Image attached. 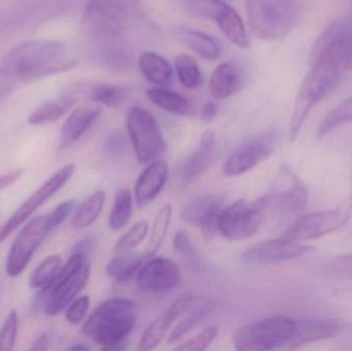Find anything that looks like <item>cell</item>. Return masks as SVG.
I'll use <instances>...</instances> for the list:
<instances>
[{"mask_svg": "<svg viewBox=\"0 0 352 351\" xmlns=\"http://www.w3.org/2000/svg\"><path fill=\"white\" fill-rule=\"evenodd\" d=\"M78 61L66 56L60 41L37 39L10 49L0 62V72L16 82H30L45 76L67 71Z\"/></svg>", "mask_w": 352, "mask_h": 351, "instance_id": "6da1fadb", "label": "cell"}, {"mask_svg": "<svg viewBox=\"0 0 352 351\" xmlns=\"http://www.w3.org/2000/svg\"><path fill=\"white\" fill-rule=\"evenodd\" d=\"M138 321V307L129 299L113 298L97 307L82 328V335L103 350H122Z\"/></svg>", "mask_w": 352, "mask_h": 351, "instance_id": "7a4b0ae2", "label": "cell"}, {"mask_svg": "<svg viewBox=\"0 0 352 351\" xmlns=\"http://www.w3.org/2000/svg\"><path fill=\"white\" fill-rule=\"evenodd\" d=\"M344 72L346 71L342 66L324 58L311 62V67L300 87L294 106L289 123L292 141H295L299 135L311 109L338 86Z\"/></svg>", "mask_w": 352, "mask_h": 351, "instance_id": "3957f363", "label": "cell"}, {"mask_svg": "<svg viewBox=\"0 0 352 351\" xmlns=\"http://www.w3.org/2000/svg\"><path fill=\"white\" fill-rule=\"evenodd\" d=\"M90 272L88 258L80 253H72L55 280L45 288H39L33 306L36 310L43 309L47 315H59L84 290Z\"/></svg>", "mask_w": 352, "mask_h": 351, "instance_id": "277c9868", "label": "cell"}, {"mask_svg": "<svg viewBox=\"0 0 352 351\" xmlns=\"http://www.w3.org/2000/svg\"><path fill=\"white\" fill-rule=\"evenodd\" d=\"M245 8L252 34L266 41L285 38L300 14L298 0H245Z\"/></svg>", "mask_w": 352, "mask_h": 351, "instance_id": "5b68a950", "label": "cell"}, {"mask_svg": "<svg viewBox=\"0 0 352 351\" xmlns=\"http://www.w3.org/2000/svg\"><path fill=\"white\" fill-rule=\"evenodd\" d=\"M133 10L132 0H89L82 24L94 38L113 41L127 30Z\"/></svg>", "mask_w": 352, "mask_h": 351, "instance_id": "8992f818", "label": "cell"}, {"mask_svg": "<svg viewBox=\"0 0 352 351\" xmlns=\"http://www.w3.org/2000/svg\"><path fill=\"white\" fill-rule=\"evenodd\" d=\"M295 319L276 315L239 328L233 334L236 350L265 351L287 348L293 337Z\"/></svg>", "mask_w": 352, "mask_h": 351, "instance_id": "52a82bcc", "label": "cell"}, {"mask_svg": "<svg viewBox=\"0 0 352 351\" xmlns=\"http://www.w3.org/2000/svg\"><path fill=\"white\" fill-rule=\"evenodd\" d=\"M127 129L140 163L151 162L164 152V137L150 111L140 106L132 107L128 111Z\"/></svg>", "mask_w": 352, "mask_h": 351, "instance_id": "ba28073f", "label": "cell"}, {"mask_svg": "<svg viewBox=\"0 0 352 351\" xmlns=\"http://www.w3.org/2000/svg\"><path fill=\"white\" fill-rule=\"evenodd\" d=\"M352 200L331 210L310 212L298 216L285 231L283 237L295 241L311 240L326 236L342 228L351 218Z\"/></svg>", "mask_w": 352, "mask_h": 351, "instance_id": "9c48e42d", "label": "cell"}, {"mask_svg": "<svg viewBox=\"0 0 352 351\" xmlns=\"http://www.w3.org/2000/svg\"><path fill=\"white\" fill-rule=\"evenodd\" d=\"M264 200L248 202L238 200L225 210L219 216L217 229L225 238L230 240H242L256 234L264 220Z\"/></svg>", "mask_w": 352, "mask_h": 351, "instance_id": "30bf717a", "label": "cell"}, {"mask_svg": "<svg viewBox=\"0 0 352 351\" xmlns=\"http://www.w3.org/2000/svg\"><path fill=\"white\" fill-rule=\"evenodd\" d=\"M320 58L336 62L345 71L352 70V19H338L320 35L310 62Z\"/></svg>", "mask_w": 352, "mask_h": 351, "instance_id": "8fae6325", "label": "cell"}, {"mask_svg": "<svg viewBox=\"0 0 352 351\" xmlns=\"http://www.w3.org/2000/svg\"><path fill=\"white\" fill-rule=\"evenodd\" d=\"M50 233L47 214L36 216L27 223L14 239L6 259V273L10 278H16L23 273Z\"/></svg>", "mask_w": 352, "mask_h": 351, "instance_id": "7c38bea8", "label": "cell"}, {"mask_svg": "<svg viewBox=\"0 0 352 351\" xmlns=\"http://www.w3.org/2000/svg\"><path fill=\"white\" fill-rule=\"evenodd\" d=\"M76 171L74 164H67L50 177L34 193L31 194L22 205L6 220L0 228V245L12 234L21 225L24 224L45 201L53 197L60 189L68 183Z\"/></svg>", "mask_w": 352, "mask_h": 351, "instance_id": "4fadbf2b", "label": "cell"}, {"mask_svg": "<svg viewBox=\"0 0 352 351\" xmlns=\"http://www.w3.org/2000/svg\"><path fill=\"white\" fill-rule=\"evenodd\" d=\"M278 140V131L274 129L252 138L226 160L223 165V174L233 177L252 170L272 155Z\"/></svg>", "mask_w": 352, "mask_h": 351, "instance_id": "5bb4252c", "label": "cell"}, {"mask_svg": "<svg viewBox=\"0 0 352 351\" xmlns=\"http://www.w3.org/2000/svg\"><path fill=\"white\" fill-rule=\"evenodd\" d=\"M311 247L300 241L283 238L262 241L242 253V260L248 265H273L297 259L312 251Z\"/></svg>", "mask_w": 352, "mask_h": 351, "instance_id": "9a60e30c", "label": "cell"}, {"mask_svg": "<svg viewBox=\"0 0 352 351\" xmlns=\"http://www.w3.org/2000/svg\"><path fill=\"white\" fill-rule=\"evenodd\" d=\"M180 278L179 268L173 260L158 257L144 262L136 274V282L146 292L164 293L175 288Z\"/></svg>", "mask_w": 352, "mask_h": 351, "instance_id": "2e32d148", "label": "cell"}, {"mask_svg": "<svg viewBox=\"0 0 352 351\" xmlns=\"http://www.w3.org/2000/svg\"><path fill=\"white\" fill-rule=\"evenodd\" d=\"M223 201L212 194L197 196L182 207L180 216L190 226L200 227L205 238L210 239L219 231V216Z\"/></svg>", "mask_w": 352, "mask_h": 351, "instance_id": "e0dca14e", "label": "cell"}, {"mask_svg": "<svg viewBox=\"0 0 352 351\" xmlns=\"http://www.w3.org/2000/svg\"><path fill=\"white\" fill-rule=\"evenodd\" d=\"M343 329L344 324L340 319L331 317L295 319V330L287 350H294L311 342L335 337L342 333Z\"/></svg>", "mask_w": 352, "mask_h": 351, "instance_id": "ac0fdd59", "label": "cell"}, {"mask_svg": "<svg viewBox=\"0 0 352 351\" xmlns=\"http://www.w3.org/2000/svg\"><path fill=\"white\" fill-rule=\"evenodd\" d=\"M309 191L307 187L295 175H289V181L285 189L278 190L272 195L263 198L266 210L274 206L283 216H301L307 205Z\"/></svg>", "mask_w": 352, "mask_h": 351, "instance_id": "d6986e66", "label": "cell"}, {"mask_svg": "<svg viewBox=\"0 0 352 351\" xmlns=\"http://www.w3.org/2000/svg\"><path fill=\"white\" fill-rule=\"evenodd\" d=\"M192 303V296L190 294L182 295L175 301L162 315L148 326L140 339L138 350L146 351L157 348L164 339L167 332L177 317L186 311V309L190 308Z\"/></svg>", "mask_w": 352, "mask_h": 351, "instance_id": "ffe728a7", "label": "cell"}, {"mask_svg": "<svg viewBox=\"0 0 352 351\" xmlns=\"http://www.w3.org/2000/svg\"><path fill=\"white\" fill-rule=\"evenodd\" d=\"M100 113L101 107L98 104H84L74 109L62 126L59 150H66L78 141L92 127Z\"/></svg>", "mask_w": 352, "mask_h": 351, "instance_id": "44dd1931", "label": "cell"}, {"mask_svg": "<svg viewBox=\"0 0 352 351\" xmlns=\"http://www.w3.org/2000/svg\"><path fill=\"white\" fill-rule=\"evenodd\" d=\"M168 177V166L164 161H156L146 167L135 185V198L140 207L148 205L164 188Z\"/></svg>", "mask_w": 352, "mask_h": 351, "instance_id": "7402d4cb", "label": "cell"}, {"mask_svg": "<svg viewBox=\"0 0 352 351\" xmlns=\"http://www.w3.org/2000/svg\"><path fill=\"white\" fill-rule=\"evenodd\" d=\"M214 144V132L212 130H207L201 136L198 148L186 160L182 169V179L184 185L194 183L208 169L212 161Z\"/></svg>", "mask_w": 352, "mask_h": 351, "instance_id": "603a6c76", "label": "cell"}, {"mask_svg": "<svg viewBox=\"0 0 352 351\" xmlns=\"http://www.w3.org/2000/svg\"><path fill=\"white\" fill-rule=\"evenodd\" d=\"M241 86V73L233 62L219 64L209 80V91L215 100H223L235 94Z\"/></svg>", "mask_w": 352, "mask_h": 351, "instance_id": "cb8c5ba5", "label": "cell"}, {"mask_svg": "<svg viewBox=\"0 0 352 351\" xmlns=\"http://www.w3.org/2000/svg\"><path fill=\"white\" fill-rule=\"evenodd\" d=\"M213 21L219 25L221 32L233 45L241 49L250 47V39L243 20L229 4L223 2Z\"/></svg>", "mask_w": 352, "mask_h": 351, "instance_id": "d4e9b609", "label": "cell"}, {"mask_svg": "<svg viewBox=\"0 0 352 351\" xmlns=\"http://www.w3.org/2000/svg\"><path fill=\"white\" fill-rule=\"evenodd\" d=\"M138 66L144 78L155 86H166L173 80V66L164 57L154 52L142 54Z\"/></svg>", "mask_w": 352, "mask_h": 351, "instance_id": "484cf974", "label": "cell"}, {"mask_svg": "<svg viewBox=\"0 0 352 351\" xmlns=\"http://www.w3.org/2000/svg\"><path fill=\"white\" fill-rule=\"evenodd\" d=\"M176 36L203 59L213 61L221 55L219 43L206 33L195 29L179 28L176 30Z\"/></svg>", "mask_w": 352, "mask_h": 351, "instance_id": "4316f807", "label": "cell"}, {"mask_svg": "<svg viewBox=\"0 0 352 351\" xmlns=\"http://www.w3.org/2000/svg\"><path fill=\"white\" fill-rule=\"evenodd\" d=\"M146 256L144 257L142 253L130 251L119 253L118 257L113 258L107 263L105 271L116 282H127L138 274V270L146 261Z\"/></svg>", "mask_w": 352, "mask_h": 351, "instance_id": "83f0119b", "label": "cell"}, {"mask_svg": "<svg viewBox=\"0 0 352 351\" xmlns=\"http://www.w3.org/2000/svg\"><path fill=\"white\" fill-rule=\"evenodd\" d=\"M76 102V99L68 94L63 95L57 100L47 101L31 113L29 123L31 125L54 123L61 119Z\"/></svg>", "mask_w": 352, "mask_h": 351, "instance_id": "f1b7e54d", "label": "cell"}, {"mask_svg": "<svg viewBox=\"0 0 352 351\" xmlns=\"http://www.w3.org/2000/svg\"><path fill=\"white\" fill-rule=\"evenodd\" d=\"M146 96L151 102L156 106L160 107L163 111L175 115H186L190 113V105L188 99L182 96L179 93L163 87L148 89L146 91Z\"/></svg>", "mask_w": 352, "mask_h": 351, "instance_id": "f546056e", "label": "cell"}, {"mask_svg": "<svg viewBox=\"0 0 352 351\" xmlns=\"http://www.w3.org/2000/svg\"><path fill=\"white\" fill-rule=\"evenodd\" d=\"M87 92L95 102L117 109L125 102L130 91L123 84H97L91 86Z\"/></svg>", "mask_w": 352, "mask_h": 351, "instance_id": "4dcf8cb0", "label": "cell"}, {"mask_svg": "<svg viewBox=\"0 0 352 351\" xmlns=\"http://www.w3.org/2000/svg\"><path fill=\"white\" fill-rule=\"evenodd\" d=\"M105 198V192L98 191L82 202L80 207L74 212L72 220V226L74 228L82 229L92 225L102 212Z\"/></svg>", "mask_w": 352, "mask_h": 351, "instance_id": "1f68e13d", "label": "cell"}, {"mask_svg": "<svg viewBox=\"0 0 352 351\" xmlns=\"http://www.w3.org/2000/svg\"><path fill=\"white\" fill-rule=\"evenodd\" d=\"M171 216H173V206L170 204H166L159 210L153 225L150 239H148L146 257H153L164 242L170 226Z\"/></svg>", "mask_w": 352, "mask_h": 351, "instance_id": "d6a6232c", "label": "cell"}, {"mask_svg": "<svg viewBox=\"0 0 352 351\" xmlns=\"http://www.w3.org/2000/svg\"><path fill=\"white\" fill-rule=\"evenodd\" d=\"M131 192L128 188H123L117 192L115 197L113 212L109 216V227L113 231L122 230L129 223L132 216Z\"/></svg>", "mask_w": 352, "mask_h": 351, "instance_id": "836d02e7", "label": "cell"}, {"mask_svg": "<svg viewBox=\"0 0 352 351\" xmlns=\"http://www.w3.org/2000/svg\"><path fill=\"white\" fill-rule=\"evenodd\" d=\"M175 70L182 86L188 89H197L202 84V73L194 58L186 54L175 57Z\"/></svg>", "mask_w": 352, "mask_h": 351, "instance_id": "e575fe53", "label": "cell"}, {"mask_svg": "<svg viewBox=\"0 0 352 351\" xmlns=\"http://www.w3.org/2000/svg\"><path fill=\"white\" fill-rule=\"evenodd\" d=\"M212 310V305L210 303H202L190 310L179 323L176 325L168 337L169 343H175L179 341L186 334L194 330L199 324L202 323L203 319Z\"/></svg>", "mask_w": 352, "mask_h": 351, "instance_id": "d590c367", "label": "cell"}, {"mask_svg": "<svg viewBox=\"0 0 352 351\" xmlns=\"http://www.w3.org/2000/svg\"><path fill=\"white\" fill-rule=\"evenodd\" d=\"M61 268V257L57 255L50 256L43 260L31 274L29 284L32 288H45L55 280Z\"/></svg>", "mask_w": 352, "mask_h": 351, "instance_id": "8d00e7d4", "label": "cell"}, {"mask_svg": "<svg viewBox=\"0 0 352 351\" xmlns=\"http://www.w3.org/2000/svg\"><path fill=\"white\" fill-rule=\"evenodd\" d=\"M352 122V96L346 99L342 103L335 107L320 124L318 127V136H322L328 134L332 130L345 125Z\"/></svg>", "mask_w": 352, "mask_h": 351, "instance_id": "74e56055", "label": "cell"}, {"mask_svg": "<svg viewBox=\"0 0 352 351\" xmlns=\"http://www.w3.org/2000/svg\"><path fill=\"white\" fill-rule=\"evenodd\" d=\"M148 232V223L140 220L136 223L127 233L123 235L115 245V251L118 253H127L135 249L144 238Z\"/></svg>", "mask_w": 352, "mask_h": 351, "instance_id": "f35d334b", "label": "cell"}, {"mask_svg": "<svg viewBox=\"0 0 352 351\" xmlns=\"http://www.w3.org/2000/svg\"><path fill=\"white\" fill-rule=\"evenodd\" d=\"M19 329V317L16 310L8 313L0 330V350L10 351L16 344V334Z\"/></svg>", "mask_w": 352, "mask_h": 351, "instance_id": "ab89813d", "label": "cell"}, {"mask_svg": "<svg viewBox=\"0 0 352 351\" xmlns=\"http://www.w3.org/2000/svg\"><path fill=\"white\" fill-rule=\"evenodd\" d=\"M217 334H219V329L214 327V326L206 328L200 334H198L196 337L192 338V339L186 341V343L176 348L175 350L180 351L205 350L212 343L213 340L217 338Z\"/></svg>", "mask_w": 352, "mask_h": 351, "instance_id": "60d3db41", "label": "cell"}, {"mask_svg": "<svg viewBox=\"0 0 352 351\" xmlns=\"http://www.w3.org/2000/svg\"><path fill=\"white\" fill-rule=\"evenodd\" d=\"M173 247L180 256L188 260L192 265L199 263L198 253L190 240L188 233L184 230H178L173 237Z\"/></svg>", "mask_w": 352, "mask_h": 351, "instance_id": "b9f144b4", "label": "cell"}, {"mask_svg": "<svg viewBox=\"0 0 352 351\" xmlns=\"http://www.w3.org/2000/svg\"><path fill=\"white\" fill-rule=\"evenodd\" d=\"M188 10L195 16L214 20L223 1L221 0H186Z\"/></svg>", "mask_w": 352, "mask_h": 351, "instance_id": "7bdbcfd3", "label": "cell"}, {"mask_svg": "<svg viewBox=\"0 0 352 351\" xmlns=\"http://www.w3.org/2000/svg\"><path fill=\"white\" fill-rule=\"evenodd\" d=\"M90 308V298L82 296L70 303L66 310V319L72 325H80Z\"/></svg>", "mask_w": 352, "mask_h": 351, "instance_id": "ee69618b", "label": "cell"}, {"mask_svg": "<svg viewBox=\"0 0 352 351\" xmlns=\"http://www.w3.org/2000/svg\"><path fill=\"white\" fill-rule=\"evenodd\" d=\"M76 206V200H67L58 205L51 214H47V227L50 232L52 233L57 229L72 214Z\"/></svg>", "mask_w": 352, "mask_h": 351, "instance_id": "f6af8a7d", "label": "cell"}, {"mask_svg": "<svg viewBox=\"0 0 352 351\" xmlns=\"http://www.w3.org/2000/svg\"><path fill=\"white\" fill-rule=\"evenodd\" d=\"M126 138L122 132H113L107 137L104 144V152L111 158H117L126 150Z\"/></svg>", "mask_w": 352, "mask_h": 351, "instance_id": "bcb514c9", "label": "cell"}, {"mask_svg": "<svg viewBox=\"0 0 352 351\" xmlns=\"http://www.w3.org/2000/svg\"><path fill=\"white\" fill-rule=\"evenodd\" d=\"M96 245L97 238L95 235H87L74 245L72 253H80L89 258V256L92 255L93 251L96 249Z\"/></svg>", "mask_w": 352, "mask_h": 351, "instance_id": "7dc6e473", "label": "cell"}, {"mask_svg": "<svg viewBox=\"0 0 352 351\" xmlns=\"http://www.w3.org/2000/svg\"><path fill=\"white\" fill-rule=\"evenodd\" d=\"M22 174V169H16V170H12L10 172L6 173V174L0 175V191L16 183Z\"/></svg>", "mask_w": 352, "mask_h": 351, "instance_id": "c3c4849f", "label": "cell"}, {"mask_svg": "<svg viewBox=\"0 0 352 351\" xmlns=\"http://www.w3.org/2000/svg\"><path fill=\"white\" fill-rule=\"evenodd\" d=\"M51 334L49 332H45V333L41 334L39 335V337L37 338L36 341L33 344L32 348H31V350L32 351H43L47 350L49 348L50 343H51Z\"/></svg>", "mask_w": 352, "mask_h": 351, "instance_id": "681fc988", "label": "cell"}, {"mask_svg": "<svg viewBox=\"0 0 352 351\" xmlns=\"http://www.w3.org/2000/svg\"><path fill=\"white\" fill-rule=\"evenodd\" d=\"M14 82L0 72V100L14 88Z\"/></svg>", "mask_w": 352, "mask_h": 351, "instance_id": "f907efd6", "label": "cell"}, {"mask_svg": "<svg viewBox=\"0 0 352 351\" xmlns=\"http://www.w3.org/2000/svg\"><path fill=\"white\" fill-rule=\"evenodd\" d=\"M217 105L214 102H208L203 107L202 113H201V119L203 121H211L217 115Z\"/></svg>", "mask_w": 352, "mask_h": 351, "instance_id": "816d5d0a", "label": "cell"}, {"mask_svg": "<svg viewBox=\"0 0 352 351\" xmlns=\"http://www.w3.org/2000/svg\"><path fill=\"white\" fill-rule=\"evenodd\" d=\"M69 350L87 351V350H89V348H87L86 346H82V344H78V346H72V348H70Z\"/></svg>", "mask_w": 352, "mask_h": 351, "instance_id": "f5cc1de1", "label": "cell"}, {"mask_svg": "<svg viewBox=\"0 0 352 351\" xmlns=\"http://www.w3.org/2000/svg\"><path fill=\"white\" fill-rule=\"evenodd\" d=\"M0 300H1V284H0Z\"/></svg>", "mask_w": 352, "mask_h": 351, "instance_id": "db71d44e", "label": "cell"}, {"mask_svg": "<svg viewBox=\"0 0 352 351\" xmlns=\"http://www.w3.org/2000/svg\"><path fill=\"white\" fill-rule=\"evenodd\" d=\"M351 67H352V64H351Z\"/></svg>", "mask_w": 352, "mask_h": 351, "instance_id": "11a10c76", "label": "cell"}, {"mask_svg": "<svg viewBox=\"0 0 352 351\" xmlns=\"http://www.w3.org/2000/svg\"><path fill=\"white\" fill-rule=\"evenodd\" d=\"M351 2H352V0H351Z\"/></svg>", "mask_w": 352, "mask_h": 351, "instance_id": "9f6ffc18", "label": "cell"}]
</instances>
